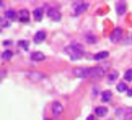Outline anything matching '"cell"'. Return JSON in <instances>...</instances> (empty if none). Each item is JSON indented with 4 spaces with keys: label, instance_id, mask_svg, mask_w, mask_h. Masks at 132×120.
<instances>
[{
    "label": "cell",
    "instance_id": "obj_11",
    "mask_svg": "<svg viewBox=\"0 0 132 120\" xmlns=\"http://www.w3.org/2000/svg\"><path fill=\"white\" fill-rule=\"evenodd\" d=\"M44 39H46V33L44 31H38L36 34H34V42H43L44 41Z\"/></svg>",
    "mask_w": 132,
    "mask_h": 120
},
{
    "label": "cell",
    "instance_id": "obj_23",
    "mask_svg": "<svg viewBox=\"0 0 132 120\" xmlns=\"http://www.w3.org/2000/svg\"><path fill=\"white\" fill-rule=\"evenodd\" d=\"M18 46H20V47H23V49H28V47H29V44H28V41H20V42H18Z\"/></svg>",
    "mask_w": 132,
    "mask_h": 120
},
{
    "label": "cell",
    "instance_id": "obj_16",
    "mask_svg": "<svg viewBox=\"0 0 132 120\" xmlns=\"http://www.w3.org/2000/svg\"><path fill=\"white\" fill-rule=\"evenodd\" d=\"M43 12H44L43 8H36V10H34V19H36V21H41V18H43Z\"/></svg>",
    "mask_w": 132,
    "mask_h": 120
},
{
    "label": "cell",
    "instance_id": "obj_4",
    "mask_svg": "<svg viewBox=\"0 0 132 120\" xmlns=\"http://www.w3.org/2000/svg\"><path fill=\"white\" fill-rule=\"evenodd\" d=\"M122 37H124V33H122L121 28H116L114 31L111 33V36H109L111 42H119V41H122Z\"/></svg>",
    "mask_w": 132,
    "mask_h": 120
},
{
    "label": "cell",
    "instance_id": "obj_8",
    "mask_svg": "<svg viewBox=\"0 0 132 120\" xmlns=\"http://www.w3.org/2000/svg\"><path fill=\"white\" fill-rule=\"evenodd\" d=\"M62 111H64V107H62V104H60V102H54V104H52V114H54L55 117L60 115V114H62Z\"/></svg>",
    "mask_w": 132,
    "mask_h": 120
},
{
    "label": "cell",
    "instance_id": "obj_19",
    "mask_svg": "<svg viewBox=\"0 0 132 120\" xmlns=\"http://www.w3.org/2000/svg\"><path fill=\"white\" fill-rule=\"evenodd\" d=\"M118 91L119 93H127V84H126V83H119L118 84Z\"/></svg>",
    "mask_w": 132,
    "mask_h": 120
},
{
    "label": "cell",
    "instance_id": "obj_28",
    "mask_svg": "<svg viewBox=\"0 0 132 120\" xmlns=\"http://www.w3.org/2000/svg\"><path fill=\"white\" fill-rule=\"evenodd\" d=\"M0 7H3V2H0Z\"/></svg>",
    "mask_w": 132,
    "mask_h": 120
},
{
    "label": "cell",
    "instance_id": "obj_9",
    "mask_svg": "<svg viewBox=\"0 0 132 120\" xmlns=\"http://www.w3.org/2000/svg\"><path fill=\"white\" fill-rule=\"evenodd\" d=\"M28 78L33 79V81H41V79H44V75L38 73V72H33V73H28Z\"/></svg>",
    "mask_w": 132,
    "mask_h": 120
},
{
    "label": "cell",
    "instance_id": "obj_27",
    "mask_svg": "<svg viewBox=\"0 0 132 120\" xmlns=\"http://www.w3.org/2000/svg\"><path fill=\"white\" fill-rule=\"evenodd\" d=\"M87 120H93V117H88V118H87Z\"/></svg>",
    "mask_w": 132,
    "mask_h": 120
},
{
    "label": "cell",
    "instance_id": "obj_14",
    "mask_svg": "<svg viewBox=\"0 0 132 120\" xmlns=\"http://www.w3.org/2000/svg\"><path fill=\"white\" fill-rule=\"evenodd\" d=\"M95 114H96L98 117H104L106 114H108V111H106V107H96V109H95Z\"/></svg>",
    "mask_w": 132,
    "mask_h": 120
},
{
    "label": "cell",
    "instance_id": "obj_13",
    "mask_svg": "<svg viewBox=\"0 0 132 120\" xmlns=\"http://www.w3.org/2000/svg\"><path fill=\"white\" fill-rule=\"evenodd\" d=\"M116 12H118V15H124L126 13V3L124 2H118V5H116Z\"/></svg>",
    "mask_w": 132,
    "mask_h": 120
},
{
    "label": "cell",
    "instance_id": "obj_20",
    "mask_svg": "<svg viewBox=\"0 0 132 120\" xmlns=\"http://www.w3.org/2000/svg\"><path fill=\"white\" fill-rule=\"evenodd\" d=\"M124 79H126V81H132V68L124 73Z\"/></svg>",
    "mask_w": 132,
    "mask_h": 120
},
{
    "label": "cell",
    "instance_id": "obj_6",
    "mask_svg": "<svg viewBox=\"0 0 132 120\" xmlns=\"http://www.w3.org/2000/svg\"><path fill=\"white\" fill-rule=\"evenodd\" d=\"M47 15H49V18L52 19V21H59L60 19V12L57 8H47Z\"/></svg>",
    "mask_w": 132,
    "mask_h": 120
},
{
    "label": "cell",
    "instance_id": "obj_24",
    "mask_svg": "<svg viewBox=\"0 0 132 120\" xmlns=\"http://www.w3.org/2000/svg\"><path fill=\"white\" fill-rule=\"evenodd\" d=\"M0 24H2V26H5V28H8V26H10V23L7 21V19L3 21V18H0Z\"/></svg>",
    "mask_w": 132,
    "mask_h": 120
},
{
    "label": "cell",
    "instance_id": "obj_21",
    "mask_svg": "<svg viewBox=\"0 0 132 120\" xmlns=\"http://www.w3.org/2000/svg\"><path fill=\"white\" fill-rule=\"evenodd\" d=\"M2 58H3V60H10V58H12V52H10V51H5V52L2 54Z\"/></svg>",
    "mask_w": 132,
    "mask_h": 120
},
{
    "label": "cell",
    "instance_id": "obj_29",
    "mask_svg": "<svg viewBox=\"0 0 132 120\" xmlns=\"http://www.w3.org/2000/svg\"><path fill=\"white\" fill-rule=\"evenodd\" d=\"M46 120H47V118H46Z\"/></svg>",
    "mask_w": 132,
    "mask_h": 120
},
{
    "label": "cell",
    "instance_id": "obj_15",
    "mask_svg": "<svg viewBox=\"0 0 132 120\" xmlns=\"http://www.w3.org/2000/svg\"><path fill=\"white\" fill-rule=\"evenodd\" d=\"M111 97H113V93H111V91H104L103 94H101V99H103V102H109Z\"/></svg>",
    "mask_w": 132,
    "mask_h": 120
},
{
    "label": "cell",
    "instance_id": "obj_3",
    "mask_svg": "<svg viewBox=\"0 0 132 120\" xmlns=\"http://www.w3.org/2000/svg\"><path fill=\"white\" fill-rule=\"evenodd\" d=\"M90 70L91 68H82V67H78V68H73V75L75 76H78V78H90Z\"/></svg>",
    "mask_w": 132,
    "mask_h": 120
},
{
    "label": "cell",
    "instance_id": "obj_12",
    "mask_svg": "<svg viewBox=\"0 0 132 120\" xmlns=\"http://www.w3.org/2000/svg\"><path fill=\"white\" fill-rule=\"evenodd\" d=\"M109 55V52L108 51H103V52H98V54H95V60L96 62H100V60H104L106 57Z\"/></svg>",
    "mask_w": 132,
    "mask_h": 120
},
{
    "label": "cell",
    "instance_id": "obj_5",
    "mask_svg": "<svg viewBox=\"0 0 132 120\" xmlns=\"http://www.w3.org/2000/svg\"><path fill=\"white\" fill-rule=\"evenodd\" d=\"M103 75H104V68H101V67H96V68L90 70V78H93V79H100Z\"/></svg>",
    "mask_w": 132,
    "mask_h": 120
},
{
    "label": "cell",
    "instance_id": "obj_26",
    "mask_svg": "<svg viewBox=\"0 0 132 120\" xmlns=\"http://www.w3.org/2000/svg\"><path fill=\"white\" fill-rule=\"evenodd\" d=\"M127 96H132V88H130V89H127Z\"/></svg>",
    "mask_w": 132,
    "mask_h": 120
},
{
    "label": "cell",
    "instance_id": "obj_1",
    "mask_svg": "<svg viewBox=\"0 0 132 120\" xmlns=\"http://www.w3.org/2000/svg\"><path fill=\"white\" fill-rule=\"evenodd\" d=\"M65 54L72 58V60H78L83 57V47L80 46L78 42H72L70 46L65 47Z\"/></svg>",
    "mask_w": 132,
    "mask_h": 120
},
{
    "label": "cell",
    "instance_id": "obj_22",
    "mask_svg": "<svg viewBox=\"0 0 132 120\" xmlns=\"http://www.w3.org/2000/svg\"><path fill=\"white\" fill-rule=\"evenodd\" d=\"M87 41H88L90 44H93V42L96 41V37L93 36V34H87Z\"/></svg>",
    "mask_w": 132,
    "mask_h": 120
},
{
    "label": "cell",
    "instance_id": "obj_7",
    "mask_svg": "<svg viewBox=\"0 0 132 120\" xmlns=\"http://www.w3.org/2000/svg\"><path fill=\"white\" fill-rule=\"evenodd\" d=\"M18 19H20L21 23H28V21H29V12H28V10H20Z\"/></svg>",
    "mask_w": 132,
    "mask_h": 120
},
{
    "label": "cell",
    "instance_id": "obj_17",
    "mask_svg": "<svg viewBox=\"0 0 132 120\" xmlns=\"http://www.w3.org/2000/svg\"><path fill=\"white\" fill-rule=\"evenodd\" d=\"M7 19H15V18H18V15H16V12L15 10H7Z\"/></svg>",
    "mask_w": 132,
    "mask_h": 120
},
{
    "label": "cell",
    "instance_id": "obj_18",
    "mask_svg": "<svg viewBox=\"0 0 132 120\" xmlns=\"http://www.w3.org/2000/svg\"><path fill=\"white\" fill-rule=\"evenodd\" d=\"M118 76H119V73H118V72H111V73L108 75V81H109V83H113V81H116V79H118Z\"/></svg>",
    "mask_w": 132,
    "mask_h": 120
},
{
    "label": "cell",
    "instance_id": "obj_2",
    "mask_svg": "<svg viewBox=\"0 0 132 120\" xmlns=\"http://www.w3.org/2000/svg\"><path fill=\"white\" fill-rule=\"evenodd\" d=\"M87 8H88V3L87 2H77V3L73 5V15H75V16H78V15H82Z\"/></svg>",
    "mask_w": 132,
    "mask_h": 120
},
{
    "label": "cell",
    "instance_id": "obj_10",
    "mask_svg": "<svg viewBox=\"0 0 132 120\" xmlns=\"http://www.w3.org/2000/svg\"><path fill=\"white\" fill-rule=\"evenodd\" d=\"M46 57H44V54H41V52H33L31 54V60L33 62H43Z\"/></svg>",
    "mask_w": 132,
    "mask_h": 120
},
{
    "label": "cell",
    "instance_id": "obj_25",
    "mask_svg": "<svg viewBox=\"0 0 132 120\" xmlns=\"http://www.w3.org/2000/svg\"><path fill=\"white\" fill-rule=\"evenodd\" d=\"M5 75H7V70H0V81L5 78Z\"/></svg>",
    "mask_w": 132,
    "mask_h": 120
}]
</instances>
